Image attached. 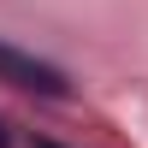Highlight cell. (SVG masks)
I'll list each match as a JSON object with an SVG mask.
<instances>
[{
    "label": "cell",
    "instance_id": "obj_1",
    "mask_svg": "<svg viewBox=\"0 0 148 148\" xmlns=\"http://www.w3.org/2000/svg\"><path fill=\"white\" fill-rule=\"evenodd\" d=\"M0 77H6V83H18V89H36V95H47V101H59V95L71 89L59 65H47V59L24 53V47H12V42H0Z\"/></svg>",
    "mask_w": 148,
    "mask_h": 148
},
{
    "label": "cell",
    "instance_id": "obj_2",
    "mask_svg": "<svg viewBox=\"0 0 148 148\" xmlns=\"http://www.w3.org/2000/svg\"><path fill=\"white\" fill-rule=\"evenodd\" d=\"M0 148H12V136H6V130H0Z\"/></svg>",
    "mask_w": 148,
    "mask_h": 148
},
{
    "label": "cell",
    "instance_id": "obj_3",
    "mask_svg": "<svg viewBox=\"0 0 148 148\" xmlns=\"http://www.w3.org/2000/svg\"><path fill=\"white\" fill-rule=\"evenodd\" d=\"M42 148H59V142H42Z\"/></svg>",
    "mask_w": 148,
    "mask_h": 148
}]
</instances>
